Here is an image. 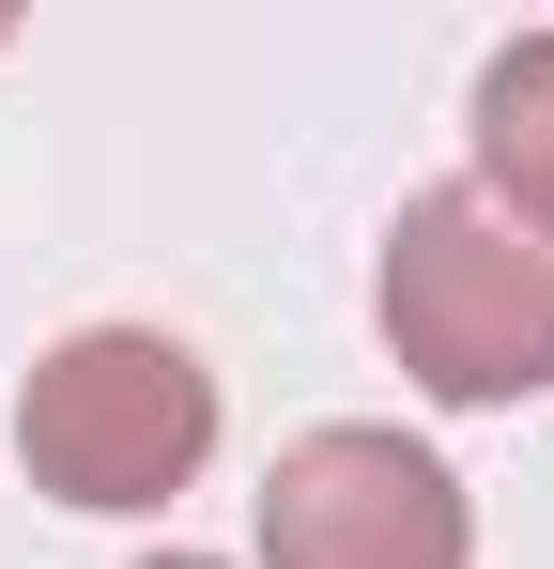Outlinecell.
Here are the masks:
<instances>
[{"instance_id": "obj_1", "label": "cell", "mask_w": 554, "mask_h": 569, "mask_svg": "<svg viewBox=\"0 0 554 569\" xmlns=\"http://www.w3.org/2000/svg\"><path fill=\"white\" fill-rule=\"evenodd\" d=\"M369 308H385V355L432 385V400H462V416L554 385V247L524 231V216H493L477 186L400 200Z\"/></svg>"}, {"instance_id": "obj_2", "label": "cell", "mask_w": 554, "mask_h": 569, "mask_svg": "<svg viewBox=\"0 0 554 569\" xmlns=\"http://www.w3.org/2000/svg\"><path fill=\"white\" fill-rule=\"evenodd\" d=\"M16 462L62 508H170L216 462V370L155 323H78L16 385Z\"/></svg>"}, {"instance_id": "obj_3", "label": "cell", "mask_w": 554, "mask_h": 569, "mask_svg": "<svg viewBox=\"0 0 554 569\" xmlns=\"http://www.w3.org/2000/svg\"><path fill=\"white\" fill-rule=\"evenodd\" d=\"M462 477L400 431H308L263 477V569H462Z\"/></svg>"}, {"instance_id": "obj_4", "label": "cell", "mask_w": 554, "mask_h": 569, "mask_svg": "<svg viewBox=\"0 0 554 569\" xmlns=\"http://www.w3.org/2000/svg\"><path fill=\"white\" fill-rule=\"evenodd\" d=\"M477 170H493L477 200L554 247V31H524V47L477 62Z\"/></svg>"}, {"instance_id": "obj_5", "label": "cell", "mask_w": 554, "mask_h": 569, "mask_svg": "<svg viewBox=\"0 0 554 569\" xmlns=\"http://www.w3.org/2000/svg\"><path fill=\"white\" fill-rule=\"evenodd\" d=\"M155 569H216V555H155Z\"/></svg>"}]
</instances>
